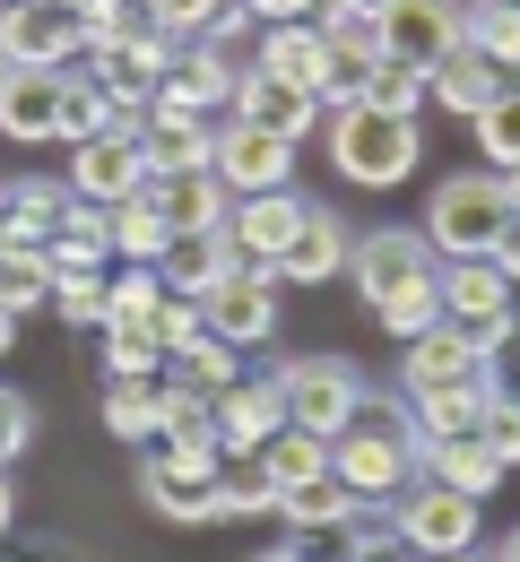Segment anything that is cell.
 Masks as SVG:
<instances>
[{"label":"cell","instance_id":"obj_49","mask_svg":"<svg viewBox=\"0 0 520 562\" xmlns=\"http://www.w3.org/2000/svg\"><path fill=\"white\" fill-rule=\"evenodd\" d=\"M477 432L495 441V459H504V468H520V416H512V407H486V424H477Z\"/></svg>","mask_w":520,"mask_h":562},{"label":"cell","instance_id":"obj_24","mask_svg":"<svg viewBox=\"0 0 520 562\" xmlns=\"http://www.w3.org/2000/svg\"><path fill=\"white\" fill-rule=\"evenodd\" d=\"M321 285V278H347V225H339V216L321 209V200H312V209H303V225H296V243H287V251H278V285Z\"/></svg>","mask_w":520,"mask_h":562},{"label":"cell","instance_id":"obj_64","mask_svg":"<svg viewBox=\"0 0 520 562\" xmlns=\"http://www.w3.org/2000/svg\"><path fill=\"white\" fill-rule=\"evenodd\" d=\"M0 476H9V468H0Z\"/></svg>","mask_w":520,"mask_h":562},{"label":"cell","instance_id":"obj_52","mask_svg":"<svg viewBox=\"0 0 520 562\" xmlns=\"http://www.w3.org/2000/svg\"><path fill=\"white\" fill-rule=\"evenodd\" d=\"M321 9H339V18H381L390 0H321Z\"/></svg>","mask_w":520,"mask_h":562},{"label":"cell","instance_id":"obj_6","mask_svg":"<svg viewBox=\"0 0 520 562\" xmlns=\"http://www.w3.org/2000/svg\"><path fill=\"white\" fill-rule=\"evenodd\" d=\"M87 53V18L62 0H0V61L9 70H70Z\"/></svg>","mask_w":520,"mask_h":562},{"label":"cell","instance_id":"obj_57","mask_svg":"<svg viewBox=\"0 0 520 562\" xmlns=\"http://www.w3.org/2000/svg\"><path fill=\"white\" fill-rule=\"evenodd\" d=\"M18 562H70V554H62V546H35V554H18Z\"/></svg>","mask_w":520,"mask_h":562},{"label":"cell","instance_id":"obj_17","mask_svg":"<svg viewBox=\"0 0 520 562\" xmlns=\"http://www.w3.org/2000/svg\"><path fill=\"white\" fill-rule=\"evenodd\" d=\"M234 122L278 131V139H303V131H321V95H312V87H287V78H269V70H243L234 78Z\"/></svg>","mask_w":520,"mask_h":562},{"label":"cell","instance_id":"obj_62","mask_svg":"<svg viewBox=\"0 0 520 562\" xmlns=\"http://www.w3.org/2000/svg\"><path fill=\"white\" fill-rule=\"evenodd\" d=\"M321 562H339V554H321Z\"/></svg>","mask_w":520,"mask_h":562},{"label":"cell","instance_id":"obj_58","mask_svg":"<svg viewBox=\"0 0 520 562\" xmlns=\"http://www.w3.org/2000/svg\"><path fill=\"white\" fill-rule=\"evenodd\" d=\"M261 562H312V554H303V546H278V554H261Z\"/></svg>","mask_w":520,"mask_h":562},{"label":"cell","instance_id":"obj_7","mask_svg":"<svg viewBox=\"0 0 520 562\" xmlns=\"http://www.w3.org/2000/svg\"><path fill=\"white\" fill-rule=\"evenodd\" d=\"M269 381H278V398H287V424L321 432V441H330L339 424L356 416V398H365L356 363H339V355H303V363H278Z\"/></svg>","mask_w":520,"mask_h":562},{"label":"cell","instance_id":"obj_23","mask_svg":"<svg viewBox=\"0 0 520 562\" xmlns=\"http://www.w3.org/2000/svg\"><path fill=\"white\" fill-rule=\"evenodd\" d=\"M252 70L287 78V87H321V70H330V35H321V18L261 26V53H252Z\"/></svg>","mask_w":520,"mask_h":562},{"label":"cell","instance_id":"obj_4","mask_svg":"<svg viewBox=\"0 0 520 562\" xmlns=\"http://www.w3.org/2000/svg\"><path fill=\"white\" fill-rule=\"evenodd\" d=\"M504 225H512V209H504V182H495V173H451V182H434L425 243H434L443 260H486Z\"/></svg>","mask_w":520,"mask_h":562},{"label":"cell","instance_id":"obj_28","mask_svg":"<svg viewBox=\"0 0 520 562\" xmlns=\"http://www.w3.org/2000/svg\"><path fill=\"white\" fill-rule=\"evenodd\" d=\"M218 519H278V476L261 468V450L218 459Z\"/></svg>","mask_w":520,"mask_h":562},{"label":"cell","instance_id":"obj_45","mask_svg":"<svg viewBox=\"0 0 520 562\" xmlns=\"http://www.w3.org/2000/svg\"><path fill=\"white\" fill-rule=\"evenodd\" d=\"M148 26H165L174 44H191V35H209V18H218V0H131Z\"/></svg>","mask_w":520,"mask_h":562},{"label":"cell","instance_id":"obj_27","mask_svg":"<svg viewBox=\"0 0 520 562\" xmlns=\"http://www.w3.org/2000/svg\"><path fill=\"white\" fill-rule=\"evenodd\" d=\"M44 251H53V278H70V269H104V260H113V225H104V209H96V200H70Z\"/></svg>","mask_w":520,"mask_h":562},{"label":"cell","instance_id":"obj_26","mask_svg":"<svg viewBox=\"0 0 520 562\" xmlns=\"http://www.w3.org/2000/svg\"><path fill=\"white\" fill-rule=\"evenodd\" d=\"M434 381H477V338L460 321H434L425 338H408V390H434Z\"/></svg>","mask_w":520,"mask_h":562},{"label":"cell","instance_id":"obj_35","mask_svg":"<svg viewBox=\"0 0 520 562\" xmlns=\"http://www.w3.org/2000/svg\"><path fill=\"white\" fill-rule=\"evenodd\" d=\"M460 44H477L486 61L520 70V9H504V0H468V9H460Z\"/></svg>","mask_w":520,"mask_h":562},{"label":"cell","instance_id":"obj_36","mask_svg":"<svg viewBox=\"0 0 520 562\" xmlns=\"http://www.w3.org/2000/svg\"><path fill=\"white\" fill-rule=\"evenodd\" d=\"M261 468H269L278 493H287V485H303V476H321V468H330V441H321V432H303V424H278V432L261 441Z\"/></svg>","mask_w":520,"mask_h":562},{"label":"cell","instance_id":"obj_47","mask_svg":"<svg viewBox=\"0 0 520 562\" xmlns=\"http://www.w3.org/2000/svg\"><path fill=\"white\" fill-rule=\"evenodd\" d=\"M321 35H330V53L381 61V26H373V18H339V9H321Z\"/></svg>","mask_w":520,"mask_h":562},{"label":"cell","instance_id":"obj_14","mask_svg":"<svg viewBox=\"0 0 520 562\" xmlns=\"http://www.w3.org/2000/svg\"><path fill=\"white\" fill-rule=\"evenodd\" d=\"M234 61H225V44H209V35H191V44H174V70H165V87H156V104H174V113H234Z\"/></svg>","mask_w":520,"mask_h":562},{"label":"cell","instance_id":"obj_63","mask_svg":"<svg viewBox=\"0 0 520 562\" xmlns=\"http://www.w3.org/2000/svg\"><path fill=\"white\" fill-rule=\"evenodd\" d=\"M512 87H520V70H512Z\"/></svg>","mask_w":520,"mask_h":562},{"label":"cell","instance_id":"obj_38","mask_svg":"<svg viewBox=\"0 0 520 562\" xmlns=\"http://www.w3.org/2000/svg\"><path fill=\"white\" fill-rule=\"evenodd\" d=\"M113 122H122V104L96 87V70H87V78L62 70V139L78 147V139H96V131H113Z\"/></svg>","mask_w":520,"mask_h":562},{"label":"cell","instance_id":"obj_43","mask_svg":"<svg viewBox=\"0 0 520 562\" xmlns=\"http://www.w3.org/2000/svg\"><path fill=\"white\" fill-rule=\"evenodd\" d=\"M104 372H165V347H156L148 321H104Z\"/></svg>","mask_w":520,"mask_h":562},{"label":"cell","instance_id":"obj_41","mask_svg":"<svg viewBox=\"0 0 520 562\" xmlns=\"http://www.w3.org/2000/svg\"><path fill=\"white\" fill-rule=\"evenodd\" d=\"M373 113H399V122H417V104H425V70H399V61H373L365 70V95Z\"/></svg>","mask_w":520,"mask_h":562},{"label":"cell","instance_id":"obj_3","mask_svg":"<svg viewBox=\"0 0 520 562\" xmlns=\"http://www.w3.org/2000/svg\"><path fill=\"white\" fill-rule=\"evenodd\" d=\"M87 70H96V87L122 104V122H140V113L156 104V87H165V70H174V35L148 26V18L131 9V18H122V35L87 53Z\"/></svg>","mask_w":520,"mask_h":562},{"label":"cell","instance_id":"obj_12","mask_svg":"<svg viewBox=\"0 0 520 562\" xmlns=\"http://www.w3.org/2000/svg\"><path fill=\"white\" fill-rule=\"evenodd\" d=\"M460 9L468 0H390L373 26H381V61L399 70H434L451 44H460Z\"/></svg>","mask_w":520,"mask_h":562},{"label":"cell","instance_id":"obj_2","mask_svg":"<svg viewBox=\"0 0 520 562\" xmlns=\"http://www.w3.org/2000/svg\"><path fill=\"white\" fill-rule=\"evenodd\" d=\"M321 139H330V165L347 173V182H365V191H390V182H408L417 173V122H399V113H373V104H330L321 113Z\"/></svg>","mask_w":520,"mask_h":562},{"label":"cell","instance_id":"obj_18","mask_svg":"<svg viewBox=\"0 0 520 562\" xmlns=\"http://www.w3.org/2000/svg\"><path fill=\"white\" fill-rule=\"evenodd\" d=\"M148 269H156L165 294H191V303H200V294L234 269V243H225V225H191V234H165V251H156Z\"/></svg>","mask_w":520,"mask_h":562},{"label":"cell","instance_id":"obj_40","mask_svg":"<svg viewBox=\"0 0 520 562\" xmlns=\"http://www.w3.org/2000/svg\"><path fill=\"white\" fill-rule=\"evenodd\" d=\"M373 321H381V338L408 347V338H425V329L443 321V294H434V278H425V285H408V294H390V303H373Z\"/></svg>","mask_w":520,"mask_h":562},{"label":"cell","instance_id":"obj_32","mask_svg":"<svg viewBox=\"0 0 520 562\" xmlns=\"http://www.w3.org/2000/svg\"><path fill=\"white\" fill-rule=\"evenodd\" d=\"M156 398H165V372H104V424L122 441H148L156 432Z\"/></svg>","mask_w":520,"mask_h":562},{"label":"cell","instance_id":"obj_60","mask_svg":"<svg viewBox=\"0 0 520 562\" xmlns=\"http://www.w3.org/2000/svg\"><path fill=\"white\" fill-rule=\"evenodd\" d=\"M0 87H9V61H0Z\"/></svg>","mask_w":520,"mask_h":562},{"label":"cell","instance_id":"obj_30","mask_svg":"<svg viewBox=\"0 0 520 562\" xmlns=\"http://www.w3.org/2000/svg\"><path fill=\"white\" fill-rule=\"evenodd\" d=\"M347 510H356V493L339 485L330 468H321V476H303V485H287V493H278V519H287L296 537H330V528H339Z\"/></svg>","mask_w":520,"mask_h":562},{"label":"cell","instance_id":"obj_25","mask_svg":"<svg viewBox=\"0 0 520 562\" xmlns=\"http://www.w3.org/2000/svg\"><path fill=\"white\" fill-rule=\"evenodd\" d=\"M0 139H62V70H9Z\"/></svg>","mask_w":520,"mask_h":562},{"label":"cell","instance_id":"obj_16","mask_svg":"<svg viewBox=\"0 0 520 562\" xmlns=\"http://www.w3.org/2000/svg\"><path fill=\"white\" fill-rule=\"evenodd\" d=\"M140 502L174 528H200V519H218V468H182V459L140 450Z\"/></svg>","mask_w":520,"mask_h":562},{"label":"cell","instance_id":"obj_13","mask_svg":"<svg viewBox=\"0 0 520 562\" xmlns=\"http://www.w3.org/2000/svg\"><path fill=\"white\" fill-rule=\"evenodd\" d=\"M303 209H312L303 191H243V200L225 209V243H234V260H252V269L278 278V251L296 243Z\"/></svg>","mask_w":520,"mask_h":562},{"label":"cell","instance_id":"obj_1","mask_svg":"<svg viewBox=\"0 0 520 562\" xmlns=\"http://www.w3.org/2000/svg\"><path fill=\"white\" fill-rule=\"evenodd\" d=\"M417 459H425V432L408 416V398H390V390H365L356 416L330 432V476L356 493V502H390V493L417 476Z\"/></svg>","mask_w":520,"mask_h":562},{"label":"cell","instance_id":"obj_55","mask_svg":"<svg viewBox=\"0 0 520 562\" xmlns=\"http://www.w3.org/2000/svg\"><path fill=\"white\" fill-rule=\"evenodd\" d=\"M18 347V312H9V303H0V355Z\"/></svg>","mask_w":520,"mask_h":562},{"label":"cell","instance_id":"obj_59","mask_svg":"<svg viewBox=\"0 0 520 562\" xmlns=\"http://www.w3.org/2000/svg\"><path fill=\"white\" fill-rule=\"evenodd\" d=\"M495 562H520V528H512V537H504V554H495Z\"/></svg>","mask_w":520,"mask_h":562},{"label":"cell","instance_id":"obj_10","mask_svg":"<svg viewBox=\"0 0 520 562\" xmlns=\"http://www.w3.org/2000/svg\"><path fill=\"white\" fill-rule=\"evenodd\" d=\"M209 173H218L234 200H243V191H287V173H296V139L252 131V122H234V113H225V131L209 139Z\"/></svg>","mask_w":520,"mask_h":562},{"label":"cell","instance_id":"obj_15","mask_svg":"<svg viewBox=\"0 0 520 562\" xmlns=\"http://www.w3.org/2000/svg\"><path fill=\"white\" fill-rule=\"evenodd\" d=\"M434 294H443V321H460L468 338H486V329L512 321V278H504L495 260H443V269H434Z\"/></svg>","mask_w":520,"mask_h":562},{"label":"cell","instance_id":"obj_21","mask_svg":"<svg viewBox=\"0 0 520 562\" xmlns=\"http://www.w3.org/2000/svg\"><path fill=\"white\" fill-rule=\"evenodd\" d=\"M209 407H218V441H225V450H261V441L287 424V398H278V381H269V372H243V381L218 390Z\"/></svg>","mask_w":520,"mask_h":562},{"label":"cell","instance_id":"obj_19","mask_svg":"<svg viewBox=\"0 0 520 562\" xmlns=\"http://www.w3.org/2000/svg\"><path fill=\"white\" fill-rule=\"evenodd\" d=\"M504 87H512V70H504V61H486L477 44H451L443 61L425 70V95H434L443 113H460V122H477V113H486Z\"/></svg>","mask_w":520,"mask_h":562},{"label":"cell","instance_id":"obj_44","mask_svg":"<svg viewBox=\"0 0 520 562\" xmlns=\"http://www.w3.org/2000/svg\"><path fill=\"white\" fill-rule=\"evenodd\" d=\"M53 312H62L70 329H104V269H70V278H53Z\"/></svg>","mask_w":520,"mask_h":562},{"label":"cell","instance_id":"obj_39","mask_svg":"<svg viewBox=\"0 0 520 562\" xmlns=\"http://www.w3.org/2000/svg\"><path fill=\"white\" fill-rule=\"evenodd\" d=\"M468 131H477V147H486V173H512L520 165V87H504Z\"/></svg>","mask_w":520,"mask_h":562},{"label":"cell","instance_id":"obj_54","mask_svg":"<svg viewBox=\"0 0 520 562\" xmlns=\"http://www.w3.org/2000/svg\"><path fill=\"white\" fill-rule=\"evenodd\" d=\"M495 182H504V209L520 216V165H512V173H495Z\"/></svg>","mask_w":520,"mask_h":562},{"label":"cell","instance_id":"obj_11","mask_svg":"<svg viewBox=\"0 0 520 562\" xmlns=\"http://www.w3.org/2000/svg\"><path fill=\"white\" fill-rule=\"evenodd\" d=\"M140 182H148L140 122H113V131H96V139H78V147H70V191H78V200L113 209V200H131Z\"/></svg>","mask_w":520,"mask_h":562},{"label":"cell","instance_id":"obj_50","mask_svg":"<svg viewBox=\"0 0 520 562\" xmlns=\"http://www.w3.org/2000/svg\"><path fill=\"white\" fill-rule=\"evenodd\" d=\"M261 26H287V18H321V0H243Z\"/></svg>","mask_w":520,"mask_h":562},{"label":"cell","instance_id":"obj_61","mask_svg":"<svg viewBox=\"0 0 520 562\" xmlns=\"http://www.w3.org/2000/svg\"><path fill=\"white\" fill-rule=\"evenodd\" d=\"M504 9H520V0H504Z\"/></svg>","mask_w":520,"mask_h":562},{"label":"cell","instance_id":"obj_9","mask_svg":"<svg viewBox=\"0 0 520 562\" xmlns=\"http://www.w3.org/2000/svg\"><path fill=\"white\" fill-rule=\"evenodd\" d=\"M347 278L365 285V312H373V303H390V294L434 278V243H425L417 225H381L365 243H347Z\"/></svg>","mask_w":520,"mask_h":562},{"label":"cell","instance_id":"obj_56","mask_svg":"<svg viewBox=\"0 0 520 562\" xmlns=\"http://www.w3.org/2000/svg\"><path fill=\"white\" fill-rule=\"evenodd\" d=\"M417 562H495V554H477V546H460V554H417Z\"/></svg>","mask_w":520,"mask_h":562},{"label":"cell","instance_id":"obj_29","mask_svg":"<svg viewBox=\"0 0 520 562\" xmlns=\"http://www.w3.org/2000/svg\"><path fill=\"white\" fill-rule=\"evenodd\" d=\"M408 416L425 441H443V432H477L486 424V390L477 381H434V390H408Z\"/></svg>","mask_w":520,"mask_h":562},{"label":"cell","instance_id":"obj_46","mask_svg":"<svg viewBox=\"0 0 520 562\" xmlns=\"http://www.w3.org/2000/svg\"><path fill=\"white\" fill-rule=\"evenodd\" d=\"M148 329H156V347H165V363H174V355L191 347V338H200L209 321H200V303H191V294H165V303L148 312Z\"/></svg>","mask_w":520,"mask_h":562},{"label":"cell","instance_id":"obj_53","mask_svg":"<svg viewBox=\"0 0 520 562\" xmlns=\"http://www.w3.org/2000/svg\"><path fill=\"white\" fill-rule=\"evenodd\" d=\"M18 528V493H9V476H0V537Z\"/></svg>","mask_w":520,"mask_h":562},{"label":"cell","instance_id":"obj_8","mask_svg":"<svg viewBox=\"0 0 520 562\" xmlns=\"http://www.w3.org/2000/svg\"><path fill=\"white\" fill-rule=\"evenodd\" d=\"M200 321L218 329L225 347H269V329H278V278L269 269H252V260H234L209 294H200Z\"/></svg>","mask_w":520,"mask_h":562},{"label":"cell","instance_id":"obj_37","mask_svg":"<svg viewBox=\"0 0 520 562\" xmlns=\"http://www.w3.org/2000/svg\"><path fill=\"white\" fill-rule=\"evenodd\" d=\"M104 225H113V260H156V251H165V234H174V225L148 209V191L113 200V209H104Z\"/></svg>","mask_w":520,"mask_h":562},{"label":"cell","instance_id":"obj_48","mask_svg":"<svg viewBox=\"0 0 520 562\" xmlns=\"http://www.w3.org/2000/svg\"><path fill=\"white\" fill-rule=\"evenodd\" d=\"M35 441V407L18 390H0V468H18V450Z\"/></svg>","mask_w":520,"mask_h":562},{"label":"cell","instance_id":"obj_33","mask_svg":"<svg viewBox=\"0 0 520 562\" xmlns=\"http://www.w3.org/2000/svg\"><path fill=\"white\" fill-rule=\"evenodd\" d=\"M0 303L9 312H44L53 303V251L44 243H0Z\"/></svg>","mask_w":520,"mask_h":562},{"label":"cell","instance_id":"obj_34","mask_svg":"<svg viewBox=\"0 0 520 562\" xmlns=\"http://www.w3.org/2000/svg\"><path fill=\"white\" fill-rule=\"evenodd\" d=\"M477 390H486V407H512L520 416V321L477 338Z\"/></svg>","mask_w":520,"mask_h":562},{"label":"cell","instance_id":"obj_31","mask_svg":"<svg viewBox=\"0 0 520 562\" xmlns=\"http://www.w3.org/2000/svg\"><path fill=\"white\" fill-rule=\"evenodd\" d=\"M165 381H182V390H200V398H218V390H234L243 381V347H225L218 329H200L191 347L165 363Z\"/></svg>","mask_w":520,"mask_h":562},{"label":"cell","instance_id":"obj_51","mask_svg":"<svg viewBox=\"0 0 520 562\" xmlns=\"http://www.w3.org/2000/svg\"><path fill=\"white\" fill-rule=\"evenodd\" d=\"M486 260H495V269H504V278L520 285V216L504 225V234H495V251H486Z\"/></svg>","mask_w":520,"mask_h":562},{"label":"cell","instance_id":"obj_42","mask_svg":"<svg viewBox=\"0 0 520 562\" xmlns=\"http://www.w3.org/2000/svg\"><path fill=\"white\" fill-rule=\"evenodd\" d=\"M156 303H165V285H156L148 260H122V269L104 278V321H148Z\"/></svg>","mask_w":520,"mask_h":562},{"label":"cell","instance_id":"obj_22","mask_svg":"<svg viewBox=\"0 0 520 562\" xmlns=\"http://www.w3.org/2000/svg\"><path fill=\"white\" fill-rule=\"evenodd\" d=\"M417 476H434V485H451V493H477V502H486V493L504 485L512 468L495 459V441H486V432H443V441H425Z\"/></svg>","mask_w":520,"mask_h":562},{"label":"cell","instance_id":"obj_20","mask_svg":"<svg viewBox=\"0 0 520 562\" xmlns=\"http://www.w3.org/2000/svg\"><path fill=\"white\" fill-rule=\"evenodd\" d=\"M140 191H148V209L165 216L174 234H191V225H225V209H234V191H225L209 165H174V173H148Z\"/></svg>","mask_w":520,"mask_h":562},{"label":"cell","instance_id":"obj_5","mask_svg":"<svg viewBox=\"0 0 520 562\" xmlns=\"http://www.w3.org/2000/svg\"><path fill=\"white\" fill-rule=\"evenodd\" d=\"M390 528H399L408 554H460V546H477V493L408 476V485L390 493Z\"/></svg>","mask_w":520,"mask_h":562}]
</instances>
